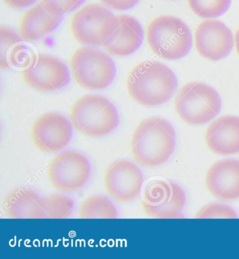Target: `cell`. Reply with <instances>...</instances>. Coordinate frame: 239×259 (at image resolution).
<instances>
[{
	"label": "cell",
	"mask_w": 239,
	"mask_h": 259,
	"mask_svg": "<svg viewBox=\"0 0 239 259\" xmlns=\"http://www.w3.org/2000/svg\"><path fill=\"white\" fill-rule=\"evenodd\" d=\"M176 144V131L171 123L154 116L143 120L135 130L131 150L136 163L143 167H156L169 160Z\"/></svg>",
	"instance_id": "1"
},
{
	"label": "cell",
	"mask_w": 239,
	"mask_h": 259,
	"mask_svg": "<svg viewBox=\"0 0 239 259\" xmlns=\"http://www.w3.org/2000/svg\"><path fill=\"white\" fill-rule=\"evenodd\" d=\"M176 74L157 61H146L131 69L127 78L128 91L136 103L145 107L163 105L178 88Z\"/></svg>",
	"instance_id": "2"
},
{
	"label": "cell",
	"mask_w": 239,
	"mask_h": 259,
	"mask_svg": "<svg viewBox=\"0 0 239 259\" xmlns=\"http://www.w3.org/2000/svg\"><path fill=\"white\" fill-rule=\"evenodd\" d=\"M73 127L91 138H101L117 127L118 114L108 99L99 95H86L73 104L70 109Z\"/></svg>",
	"instance_id": "3"
},
{
	"label": "cell",
	"mask_w": 239,
	"mask_h": 259,
	"mask_svg": "<svg viewBox=\"0 0 239 259\" xmlns=\"http://www.w3.org/2000/svg\"><path fill=\"white\" fill-rule=\"evenodd\" d=\"M147 39L151 51L168 61L181 59L192 47L190 29L180 18L172 16L152 20L147 26Z\"/></svg>",
	"instance_id": "4"
},
{
	"label": "cell",
	"mask_w": 239,
	"mask_h": 259,
	"mask_svg": "<svg viewBox=\"0 0 239 259\" xmlns=\"http://www.w3.org/2000/svg\"><path fill=\"white\" fill-rule=\"evenodd\" d=\"M175 107L179 116L186 123L204 125L214 119L220 112L221 98L210 85L191 82L179 91Z\"/></svg>",
	"instance_id": "5"
},
{
	"label": "cell",
	"mask_w": 239,
	"mask_h": 259,
	"mask_svg": "<svg viewBox=\"0 0 239 259\" xmlns=\"http://www.w3.org/2000/svg\"><path fill=\"white\" fill-rule=\"evenodd\" d=\"M117 16L97 4L82 7L72 16L70 29L81 45L100 47L107 42L118 27Z\"/></svg>",
	"instance_id": "6"
},
{
	"label": "cell",
	"mask_w": 239,
	"mask_h": 259,
	"mask_svg": "<svg viewBox=\"0 0 239 259\" xmlns=\"http://www.w3.org/2000/svg\"><path fill=\"white\" fill-rule=\"evenodd\" d=\"M70 67L76 83L89 90L106 89L116 74L115 64L110 56L91 47L75 51L71 57Z\"/></svg>",
	"instance_id": "7"
},
{
	"label": "cell",
	"mask_w": 239,
	"mask_h": 259,
	"mask_svg": "<svg viewBox=\"0 0 239 259\" xmlns=\"http://www.w3.org/2000/svg\"><path fill=\"white\" fill-rule=\"evenodd\" d=\"M91 175V165L83 154L67 150L53 158L48 178L53 187L63 192H75L85 187Z\"/></svg>",
	"instance_id": "8"
},
{
	"label": "cell",
	"mask_w": 239,
	"mask_h": 259,
	"mask_svg": "<svg viewBox=\"0 0 239 259\" xmlns=\"http://www.w3.org/2000/svg\"><path fill=\"white\" fill-rule=\"evenodd\" d=\"M185 204L183 189L175 182L163 180L150 182L142 200L146 214L156 219L182 218Z\"/></svg>",
	"instance_id": "9"
},
{
	"label": "cell",
	"mask_w": 239,
	"mask_h": 259,
	"mask_svg": "<svg viewBox=\"0 0 239 259\" xmlns=\"http://www.w3.org/2000/svg\"><path fill=\"white\" fill-rule=\"evenodd\" d=\"M22 78L29 87L43 92H52L66 87L70 76L67 65L47 54H38L22 72Z\"/></svg>",
	"instance_id": "10"
},
{
	"label": "cell",
	"mask_w": 239,
	"mask_h": 259,
	"mask_svg": "<svg viewBox=\"0 0 239 259\" xmlns=\"http://www.w3.org/2000/svg\"><path fill=\"white\" fill-rule=\"evenodd\" d=\"M31 138L39 150L56 153L63 150L72 138V123L65 116L49 112L40 116L32 124Z\"/></svg>",
	"instance_id": "11"
},
{
	"label": "cell",
	"mask_w": 239,
	"mask_h": 259,
	"mask_svg": "<svg viewBox=\"0 0 239 259\" xmlns=\"http://www.w3.org/2000/svg\"><path fill=\"white\" fill-rule=\"evenodd\" d=\"M104 183L107 193L112 198L120 202H129L141 191L143 175L132 162L117 160L107 167Z\"/></svg>",
	"instance_id": "12"
},
{
	"label": "cell",
	"mask_w": 239,
	"mask_h": 259,
	"mask_svg": "<svg viewBox=\"0 0 239 259\" xmlns=\"http://www.w3.org/2000/svg\"><path fill=\"white\" fill-rule=\"evenodd\" d=\"M195 45L201 56L212 61L227 57L234 45L232 32L220 21L207 20L195 32Z\"/></svg>",
	"instance_id": "13"
},
{
	"label": "cell",
	"mask_w": 239,
	"mask_h": 259,
	"mask_svg": "<svg viewBox=\"0 0 239 259\" xmlns=\"http://www.w3.org/2000/svg\"><path fill=\"white\" fill-rule=\"evenodd\" d=\"M63 13L54 4L42 0L23 14L18 32L22 39L35 41L57 28Z\"/></svg>",
	"instance_id": "14"
},
{
	"label": "cell",
	"mask_w": 239,
	"mask_h": 259,
	"mask_svg": "<svg viewBox=\"0 0 239 259\" xmlns=\"http://www.w3.org/2000/svg\"><path fill=\"white\" fill-rule=\"evenodd\" d=\"M206 185L211 194L224 201L239 198V160H219L206 175Z\"/></svg>",
	"instance_id": "15"
},
{
	"label": "cell",
	"mask_w": 239,
	"mask_h": 259,
	"mask_svg": "<svg viewBox=\"0 0 239 259\" xmlns=\"http://www.w3.org/2000/svg\"><path fill=\"white\" fill-rule=\"evenodd\" d=\"M206 142L210 150L219 155L239 153V117L226 115L208 127Z\"/></svg>",
	"instance_id": "16"
},
{
	"label": "cell",
	"mask_w": 239,
	"mask_h": 259,
	"mask_svg": "<svg viewBox=\"0 0 239 259\" xmlns=\"http://www.w3.org/2000/svg\"><path fill=\"white\" fill-rule=\"evenodd\" d=\"M117 18L120 22L117 30L103 47L113 56H129L142 45L143 29L138 20L132 16L121 14Z\"/></svg>",
	"instance_id": "17"
},
{
	"label": "cell",
	"mask_w": 239,
	"mask_h": 259,
	"mask_svg": "<svg viewBox=\"0 0 239 259\" xmlns=\"http://www.w3.org/2000/svg\"><path fill=\"white\" fill-rule=\"evenodd\" d=\"M39 195L32 189L19 188L9 193L3 204V210L7 218L32 219Z\"/></svg>",
	"instance_id": "18"
},
{
	"label": "cell",
	"mask_w": 239,
	"mask_h": 259,
	"mask_svg": "<svg viewBox=\"0 0 239 259\" xmlns=\"http://www.w3.org/2000/svg\"><path fill=\"white\" fill-rule=\"evenodd\" d=\"M74 202L63 194H53L40 198L34 208L32 219H66L70 217Z\"/></svg>",
	"instance_id": "19"
},
{
	"label": "cell",
	"mask_w": 239,
	"mask_h": 259,
	"mask_svg": "<svg viewBox=\"0 0 239 259\" xmlns=\"http://www.w3.org/2000/svg\"><path fill=\"white\" fill-rule=\"evenodd\" d=\"M1 36V62L2 69L10 68L23 61L26 53L24 47L21 45V38L15 31L8 27H0Z\"/></svg>",
	"instance_id": "20"
},
{
	"label": "cell",
	"mask_w": 239,
	"mask_h": 259,
	"mask_svg": "<svg viewBox=\"0 0 239 259\" xmlns=\"http://www.w3.org/2000/svg\"><path fill=\"white\" fill-rule=\"evenodd\" d=\"M78 216L80 219H116L118 211L108 198L98 195L82 202Z\"/></svg>",
	"instance_id": "21"
},
{
	"label": "cell",
	"mask_w": 239,
	"mask_h": 259,
	"mask_svg": "<svg viewBox=\"0 0 239 259\" xmlns=\"http://www.w3.org/2000/svg\"><path fill=\"white\" fill-rule=\"evenodd\" d=\"M196 15L203 18H215L227 12L231 0H187Z\"/></svg>",
	"instance_id": "22"
},
{
	"label": "cell",
	"mask_w": 239,
	"mask_h": 259,
	"mask_svg": "<svg viewBox=\"0 0 239 259\" xmlns=\"http://www.w3.org/2000/svg\"><path fill=\"white\" fill-rule=\"evenodd\" d=\"M196 218H238V215L232 208L224 204H210L202 208Z\"/></svg>",
	"instance_id": "23"
},
{
	"label": "cell",
	"mask_w": 239,
	"mask_h": 259,
	"mask_svg": "<svg viewBox=\"0 0 239 259\" xmlns=\"http://www.w3.org/2000/svg\"><path fill=\"white\" fill-rule=\"evenodd\" d=\"M56 5L63 14L75 10L85 3V0H45Z\"/></svg>",
	"instance_id": "24"
},
{
	"label": "cell",
	"mask_w": 239,
	"mask_h": 259,
	"mask_svg": "<svg viewBox=\"0 0 239 259\" xmlns=\"http://www.w3.org/2000/svg\"><path fill=\"white\" fill-rule=\"evenodd\" d=\"M109 8L118 11L129 10L136 6L140 0H100Z\"/></svg>",
	"instance_id": "25"
},
{
	"label": "cell",
	"mask_w": 239,
	"mask_h": 259,
	"mask_svg": "<svg viewBox=\"0 0 239 259\" xmlns=\"http://www.w3.org/2000/svg\"><path fill=\"white\" fill-rule=\"evenodd\" d=\"M4 3L14 9H24L35 3L36 0H3Z\"/></svg>",
	"instance_id": "26"
},
{
	"label": "cell",
	"mask_w": 239,
	"mask_h": 259,
	"mask_svg": "<svg viewBox=\"0 0 239 259\" xmlns=\"http://www.w3.org/2000/svg\"><path fill=\"white\" fill-rule=\"evenodd\" d=\"M235 44H236V49L237 52L239 55V28L237 30L236 36H235Z\"/></svg>",
	"instance_id": "27"
}]
</instances>
